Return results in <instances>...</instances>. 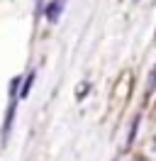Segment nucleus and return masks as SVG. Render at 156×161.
<instances>
[{"mask_svg": "<svg viewBox=\"0 0 156 161\" xmlns=\"http://www.w3.org/2000/svg\"><path fill=\"white\" fill-rule=\"evenodd\" d=\"M20 83H22V76H15L10 80V88H8V110H5V120H3V130H0V142L8 144L10 134H12V127H15V115H17V105H20Z\"/></svg>", "mask_w": 156, "mask_h": 161, "instance_id": "nucleus-1", "label": "nucleus"}, {"mask_svg": "<svg viewBox=\"0 0 156 161\" xmlns=\"http://www.w3.org/2000/svg\"><path fill=\"white\" fill-rule=\"evenodd\" d=\"M64 8H66V0H51L49 5H44L42 15L47 17V22L56 25V22L61 20V15H64Z\"/></svg>", "mask_w": 156, "mask_h": 161, "instance_id": "nucleus-2", "label": "nucleus"}, {"mask_svg": "<svg viewBox=\"0 0 156 161\" xmlns=\"http://www.w3.org/2000/svg\"><path fill=\"white\" fill-rule=\"evenodd\" d=\"M34 78H37V71H29L27 76L22 78V83H20V86H22V91L17 93V95H20V100L29 98V93H32V86H34Z\"/></svg>", "mask_w": 156, "mask_h": 161, "instance_id": "nucleus-3", "label": "nucleus"}, {"mask_svg": "<svg viewBox=\"0 0 156 161\" xmlns=\"http://www.w3.org/2000/svg\"><path fill=\"white\" fill-rule=\"evenodd\" d=\"M139 122H142V115H136L134 122H132V127H129V134H127V147H132L136 139V132H139Z\"/></svg>", "mask_w": 156, "mask_h": 161, "instance_id": "nucleus-4", "label": "nucleus"}, {"mask_svg": "<svg viewBox=\"0 0 156 161\" xmlns=\"http://www.w3.org/2000/svg\"><path fill=\"white\" fill-rule=\"evenodd\" d=\"M154 91H156V66L151 69L149 80H146V98H149V95H154Z\"/></svg>", "mask_w": 156, "mask_h": 161, "instance_id": "nucleus-5", "label": "nucleus"}, {"mask_svg": "<svg viewBox=\"0 0 156 161\" xmlns=\"http://www.w3.org/2000/svg\"><path fill=\"white\" fill-rule=\"evenodd\" d=\"M42 10H44V0H34V15H42Z\"/></svg>", "mask_w": 156, "mask_h": 161, "instance_id": "nucleus-6", "label": "nucleus"}]
</instances>
